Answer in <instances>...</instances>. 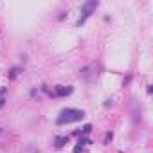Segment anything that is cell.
<instances>
[{
    "instance_id": "6da1fadb",
    "label": "cell",
    "mask_w": 153,
    "mask_h": 153,
    "mask_svg": "<svg viewBox=\"0 0 153 153\" xmlns=\"http://www.w3.org/2000/svg\"><path fill=\"white\" fill-rule=\"evenodd\" d=\"M83 117H85V112H83V110H78V108H65V110H61V114L58 115L56 123H58V124H68V123L81 121Z\"/></svg>"
},
{
    "instance_id": "7a4b0ae2",
    "label": "cell",
    "mask_w": 153,
    "mask_h": 153,
    "mask_svg": "<svg viewBox=\"0 0 153 153\" xmlns=\"http://www.w3.org/2000/svg\"><path fill=\"white\" fill-rule=\"evenodd\" d=\"M96 7H97V2H96V0H88V2H85V4L81 6V16H79V20H78V25L85 24V20L96 11Z\"/></svg>"
},
{
    "instance_id": "3957f363",
    "label": "cell",
    "mask_w": 153,
    "mask_h": 153,
    "mask_svg": "<svg viewBox=\"0 0 153 153\" xmlns=\"http://www.w3.org/2000/svg\"><path fill=\"white\" fill-rule=\"evenodd\" d=\"M70 92H72L70 87H56V96H67Z\"/></svg>"
},
{
    "instance_id": "5b68a950",
    "label": "cell",
    "mask_w": 153,
    "mask_h": 153,
    "mask_svg": "<svg viewBox=\"0 0 153 153\" xmlns=\"http://www.w3.org/2000/svg\"><path fill=\"white\" fill-rule=\"evenodd\" d=\"M24 153H40V151H38V149H36L34 146H27V149H25Z\"/></svg>"
},
{
    "instance_id": "277c9868",
    "label": "cell",
    "mask_w": 153,
    "mask_h": 153,
    "mask_svg": "<svg viewBox=\"0 0 153 153\" xmlns=\"http://www.w3.org/2000/svg\"><path fill=\"white\" fill-rule=\"evenodd\" d=\"M54 142H56V148H63V146L68 142V137H58Z\"/></svg>"
}]
</instances>
